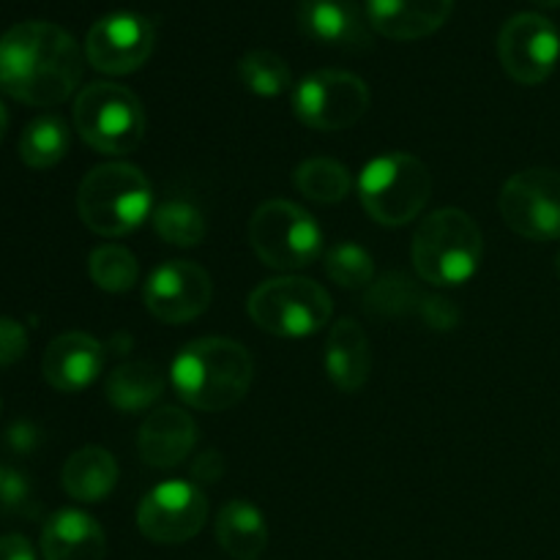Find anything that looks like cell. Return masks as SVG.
Wrapping results in <instances>:
<instances>
[{
	"label": "cell",
	"mask_w": 560,
	"mask_h": 560,
	"mask_svg": "<svg viewBox=\"0 0 560 560\" xmlns=\"http://www.w3.org/2000/svg\"><path fill=\"white\" fill-rule=\"evenodd\" d=\"M80 44L52 22H20L0 36V91L31 107H55L82 80Z\"/></svg>",
	"instance_id": "obj_1"
},
{
	"label": "cell",
	"mask_w": 560,
	"mask_h": 560,
	"mask_svg": "<svg viewBox=\"0 0 560 560\" xmlns=\"http://www.w3.org/2000/svg\"><path fill=\"white\" fill-rule=\"evenodd\" d=\"M170 381L189 408L222 413L249 394L255 361L235 339L202 337L175 355Z\"/></svg>",
	"instance_id": "obj_2"
},
{
	"label": "cell",
	"mask_w": 560,
	"mask_h": 560,
	"mask_svg": "<svg viewBox=\"0 0 560 560\" xmlns=\"http://www.w3.org/2000/svg\"><path fill=\"white\" fill-rule=\"evenodd\" d=\"M413 268L435 288H459L479 271L485 238L474 217L459 208H441L419 224L410 244Z\"/></svg>",
	"instance_id": "obj_3"
},
{
	"label": "cell",
	"mask_w": 560,
	"mask_h": 560,
	"mask_svg": "<svg viewBox=\"0 0 560 560\" xmlns=\"http://www.w3.org/2000/svg\"><path fill=\"white\" fill-rule=\"evenodd\" d=\"M153 206L151 180L126 162L98 164L82 178L77 211L88 230L104 238H120L148 219Z\"/></svg>",
	"instance_id": "obj_4"
},
{
	"label": "cell",
	"mask_w": 560,
	"mask_h": 560,
	"mask_svg": "<svg viewBox=\"0 0 560 560\" xmlns=\"http://www.w3.org/2000/svg\"><path fill=\"white\" fill-rule=\"evenodd\" d=\"M432 195V173L413 153H383L359 175V197L364 211L386 228H402L427 208Z\"/></svg>",
	"instance_id": "obj_5"
},
{
	"label": "cell",
	"mask_w": 560,
	"mask_h": 560,
	"mask_svg": "<svg viewBox=\"0 0 560 560\" xmlns=\"http://www.w3.org/2000/svg\"><path fill=\"white\" fill-rule=\"evenodd\" d=\"M246 312L266 334L301 339L326 328L334 304L326 288L315 279L277 277L252 290Z\"/></svg>",
	"instance_id": "obj_6"
},
{
	"label": "cell",
	"mask_w": 560,
	"mask_h": 560,
	"mask_svg": "<svg viewBox=\"0 0 560 560\" xmlns=\"http://www.w3.org/2000/svg\"><path fill=\"white\" fill-rule=\"evenodd\" d=\"M74 126L98 153L135 151L145 137V109L135 91L118 82H91L74 102Z\"/></svg>",
	"instance_id": "obj_7"
},
{
	"label": "cell",
	"mask_w": 560,
	"mask_h": 560,
	"mask_svg": "<svg viewBox=\"0 0 560 560\" xmlns=\"http://www.w3.org/2000/svg\"><path fill=\"white\" fill-rule=\"evenodd\" d=\"M255 255L277 271H299L323 255V230L310 211L290 200H266L249 222Z\"/></svg>",
	"instance_id": "obj_8"
},
{
	"label": "cell",
	"mask_w": 560,
	"mask_h": 560,
	"mask_svg": "<svg viewBox=\"0 0 560 560\" xmlns=\"http://www.w3.org/2000/svg\"><path fill=\"white\" fill-rule=\"evenodd\" d=\"M370 88L353 71L323 69L295 85V118L315 131H345L370 109Z\"/></svg>",
	"instance_id": "obj_9"
},
{
	"label": "cell",
	"mask_w": 560,
	"mask_h": 560,
	"mask_svg": "<svg viewBox=\"0 0 560 560\" xmlns=\"http://www.w3.org/2000/svg\"><path fill=\"white\" fill-rule=\"evenodd\" d=\"M509 228L528 241L560 238V173L530 167L514 173L498 195Z\"/></svg>",
	"instance_id": "obj_10"
},
{
	"label": "cell",
	"mask_w": 560,
	"mask_h": 560,
	"mask_svg": "<svg viewBox=\"0 0 560 560\" xmlns=\"http://www.w3.org/2000/svg\"><path fill=\"white\" fill-rule=\"evenodd\" d=\"M208 520V498L189 481L153 487L137 509V528L153 545H184L195 539Z\"/></svg>",
	"instance_id": "obj_11"
},
{
	"label": "cell",
	"mask_w": 560,
	"mask_h": 560,
	"mask_svg": "<svg viewBox=\"0 0 560 560\" xmlns=\"http://www.w3.org/2000/svg\"><path fill=\"white\" fill-rule=\"evenodd\" d=\"M498 58L514 82L541 85L560 58L558 27L534 11L514 14L498 33Z\"/></svg>",
	"instance_id": "obj_12"
},
{
	"label": "cell",
	"mask_w": 560,
	"mask_h": 560,
	"mask_svg": "<svg viewBox=\"0 0 560 560\" xmlns=\"http://www.w3.org/2000/svg\"><path fill=\"white\" fill-rule=\"evenodd\" d=\"M148 312L167 326L197 320L213 301L211 273L189 260H170L148 277L142 290Z\"/></svg>",
	"instance_id": "obj_13"
},
{
	"label": "cell",
	"mask_w": 560,
	"mask_h": 560,
	"mask_svg": "<svg viewBox=\"0 0 560 560\" xmlns=\"http://www.w3.org/2000/svg\"><path fill=\"white\" fill-rule=\"evenodd\" d=\"M153 42L156 33L151 20L131 11H115L88 31L85 58L102 74H131L151 58Z\"/></svg>",
	"instance_id": "obj_14"
},
{
	"label": "cell",
	"mask_w": 560,
	"mask_h": 560,
	"mask_svg": "<svg viewBox=\"0 0 560 560\" xmlns=\"http://www.w3.org/2000/svg\"><path fill=\"white\" fill-rule=\"evenodd\" d=\"M299 27L306 38L337 49L372 47L370 16L355 0H301Z\"/></svg>",
	"instance_id": "obj_15"
},
{
	"label": "cell",
	"mask_w": 560,
	"mask_h": 560,
	"mask_svg": "<svg viewBox=\"0 0 560 560\" xmlns=\"http://www.w3.org/2000/svg\"><path fill=\"white\" fill-rule=\"evenodd\" d=\"M104 345L85 331L55 337L44 350L42 372L55 392H85L104 370Z\"/></svg>",
	"instance_id": "obj_16"
},
{
	"label": "cell",
	"mask_w": 560,
	"mask_h": 560,
	"mask_svg": "<svg viewBox=\"0 0 560 560\" xmlns=\"http://www.w3.org/2000/svg\"><path fill=\"white\" fill-rule=\"evenodd\" d=\"M197 432H200L197 421L184 408L164 405L142 421L140 435H137V452H140L142 463L151 468H175L191 454Z\"/></svg>",
	"instance_id": "obj_17"
},
{
	"label": "cell",
	"mask_w": 560,
	"mask_h": 560,
	"mask_svg": "<svg viewBox=\"0 0 560 560\" xmlns=\"http://www.w3.org/2000/svg\"><path fill=\"white\" fill-rule=\"evenodd\" d=\"M454 0H366L372 31L394 42L432 36L452 16Z\"/></svg>",
	"instance_id": "obj_18"
},
{
	"label": "cell",
	"mask_w": 560,
	"mask_h": 560,
	"mask_svg": "<svg viewBox=\"0 0 560 560\" xmlns=\"http://www.w3.org/2000/svg\"><path fill=\"white\" fill-rule=\"evenodd\" d=\"M44 560H104L107 536L91 514L80 509H60L44 523Z\"/></svg>",
	"instance_id": "obj_19"
},
{
	"label": "cell",
	"mask_w": 560,
	"mask_h": 560,
	"mask_svg": "<svg viewBox=\"0 0 560 560\" xmlns=\"http://www.w3.org/2000/svg\"><path fill=\"white\" fill-rule=\"evenodd\" d=\"M370 337L353 317H342L331 326L326 339V372L334 386L345 394H355L370 381Z\"/></svg>",
	"instance_id": "obj_20"
},
{
	"label": "cell",
	"mask_w": 560,
	"mask_h": 560,
	"mask_svg": "<svg viewBox=\"0 0 560 560\" xmlns=\"http://www.w3.org/2000/svg\"><path fill=\"white\" fill-rule=\"evenodd\" d=\"M217 541L233 560H257L268 545L266 517L244 498L228 501L217 514Z\"/></svg>",
	"instance_id": "obj_21"
},
{
	"label": "cell",
	"mask_w": 560,
	"mask_h": 560,
	"mask_svg": "<svg viewBox=\"0 0 560 560\" xmlns=\"http://www.w3.org/2000/svg\"><path fill=\"white\" fill-rule=\"evenodd\" d=\"M118 463H115L113 454L107 448L98 446H85L77 448L63 465V490L69 492V498L80 503H98L115 490L118 485Z\"/></svg>",
	"instance_id": "obj_22"
},
{
	"label": "cell",
	"mask_w": 560,
	"mask_h": 560,
	"mask_svg": "<svg viewBox=\"0 0 560 560\" xmlns=\"http://www.w3.org/2000/svg\"><path fill=\"white\" fill-rule=\"evenodd\" d=\"M109 405L120 413H142L159 402L164 394V375L156 364L148 361H129L109 372L107 386H104Z\"/></svg>",
	"instance_id": "obj_23"
},
{
	"label": "cell",
	"mask_w": 560,
	"mask_h": 560,
	"mask_svg": "<svg viewBox=\"0 0 560 560\" xmlns=\"http://www.w3.org/2000/svg\"><path fill=\"white\" fill-rule=\"evenodd\" d=\"M69 151V126L58 115H42L31 120L20 137V156L27 167H55Z\"/></svg>",
	"instance_id": "obj_24"
},
{
	"label": "cell",
	"mask_w": 560,
	"mask_h": 560,
	"mask_svg": "<svg viewBox=\"0 0 560 560\" xmlns=\"http://www.w3.org/2000/svg\"><path fill=\"white\" fill-rule=\"evenodd\" d=\"M293 184L306 200L323 202V206L342 202L350 195L348 167L326 156L306 159L304 164H299L293 173Z\"/></svg>",
	"instance_id": "obj_25"
},
{
	"label": "cell",
	"mask_w": 560,
	"mask_h": 560,
	"mask_svg": "<svg viewBox=\"0 0 560 560\" xmlns=\"http://www.w3.org/2000/svg\"><path fill=\"white\" fill-rule=\"evenodd\" d=\"M153 228H156L159 238L167 244L180 246V249H191L206 241L208 224L200 208L189 200H167L156 208L153 213Z\"/></svg>",
	"instance_id": "obj_26"
},
{
	"label": "cell",
	"mask_w": 560,
	"mask_h": 560,
	"mask_svg": "<svg viewBox=\"0 0 560 560\" xmlns=\"http://www.w3.org/2000/svg\"><path fill=\"white\" fill-rule=\"evenodd\" d=\"M238 80L244 82L246 91L262 98L282 96L293 85L288 60L279 58L271 49H252V52H246L238 60Z\"/></svg>",
	"instance_id": "obj_27"
},
{
	"label": "cell",
	"mask_w": 560,
	"mask_h": 560,
	"mask_svg": "<svg viewBox=\"0 0 560 560\" xmlns=\"http://www.w3.org/2000/svg\"><path fill=\"white\" fill-rule=\"evenodd\" d=\"M427 299L430 295L421 293L410 277H405V273H386V277L370 284L366 310L381 317H405L413 315V312L421 317Z\"/></svg>",
	"instance_id": "obj_28"
},
{
	"label": "cell",
	"mask_w": 560,
	"mask_h": 560,
	"mask_svg": "<svg viewBox=\"0 0 560 560\" xmlns=\"http://www.w3.org/2000/svg\"><path fill=\"white\" fill-rule=\"evenodd\" d=\"M88 273H91L93 284L104 293H126L140 279V262L126 246L104 244L91 252Z\"/></svg>",
	"instance_id": "obj_29"
},
{
	"label": "cell",
	"mask_w": 560,
	"mask_h": 560,
	"mask_svg": "<svg viewBox=\"0 0 560 560\" xmlns=\"http://www.w3.org/2000/svg\"><path fill=\"white\" fill-rule=\"evenodd\" d=\"M323 268L328 279L339 288H370L375 279V262L372 255L359 244H334L331 249L323 252Z\"/></svg>",
	"instance_id": "obj_30"
},
{
	"label": "cell",
	"mask_w": 560,
	"mask_h": 560,
	"mask_svg": "<svg viewBox=\"0 0 560 560\" xmlns=\"http://www.w3.org/2000/svg\"><path fill=\"white\" fill-rule=\"evenodd\" d=\"M27 350V331L20 320L0 317V370L16 364Z\"/></svg>",
	"instance_id": "obj_31"
},
{
	"label": "cell",
	"mask_w": 560,
	"mask_h": 560,
	"mask_svg": "<svg viewBox=\"0 0 560 560\" xmlns=\"http://www.w3.org/2000/svg\"><path fill=\"white\" fill-rule=\"evenodd\" d=\"M31 501V485L16 470L0 465V506L3 509H25Z\"/></svg>",
	"instance_id": "obj_32"
},
{
	"label": "cell",
	"mask_w": 560,
	"mask_h": 560,
	"mask_svg": "<svg viewBox=\"0 0 560 560\" xmlns=\"http://www.w3.org/2000/svg\"><path fill=\"white\" fill-rule=\"evenodd\" d=\"M421 320L427 323L430 328H441V331H448V328H454L459 323V312L454 310L452 301L448 299H427L424 310H421Z\"/></svg>",
	"instance_id": "obj_33"
},
{
	"label": "cell",
	"mask_w": 560,
	"mask_h": 560,
	"mask_svg": "<svg viewBox=\"0 0 560 560\" xmlns=\"http://www.w3.org/2000/svg\"><path fill=\"white\" fill-rule=\"evenodd\" d=\"M0 560H36V550L20 534L0 536Z\"/></svg>",
	"instance_id": "obj_34"
},
{
	"label": "cell",
	"mask_w": 560,
	"mask_h": 560,
	"mask_svg": "<svg viewBox=\"0 0 560 560\" xmlns=\"http://www.w3.org/2000/svg\"><path fill=\"white\" fill-rule=\"evenodd\" d=\"M222 474H224V459L219 452H206L200 459H197L195 468H191V476H195L197 481H208V485L222 479Z\"/></svg>",
	"instance_id": "obj_35"
},
{
	"label": "cell",
	"mask_w": 560,
	"mask_h": 560,
	"mask_svg": "<svg viewBox=\"0 0 560 560\" xmlns=\"http://www.w3.org/2000/svg\"><path fill=\"white\" fill-rule=\"evenodd\" d=\"M9 441L14 443V446L20 448V452H25V448H31L33 443H36V435H33V430L27 424H16L14 430H11Z\"/></svg>",
	"instance_id": "obj_36"
},
{
	"label": "cell",
	"mask_w": 560,
	"mask_h": 560,
	"mask_svg": "<svg viewBox=\"0 0 560 560\" xmlns=\"http://www.w3.org/2000/svg\"><path fill=\"white\" fill-rule=\"evenodd\" d=\"M5 129H9V109H5V104L0 102V142H3Z\"/></svg>",
	"instance_id": "obj_37"
},
{
	"label": "cell",
	"mask_w": 560,
	"mask_h": 560,
	"mask_svg": "<svg viewBox=\"0 0 560 560\" xmlns=\"http://www.w3.org/2000/svg\"><path fill=\"white\" fill-rule=\"evenodd\" d=\"M534 5H539V9H558L560 0H530Z\"/></svg>",
	"instance_id": "obj_38"
},
{
	"label": "cell",
	"mask_w": 560,
	"mask_h": 560,
	"mask_svg": "<svg viewBox=\"0 0 560 560\" xmlns=\"http://www.w3.org/2000/svg\"><path fill=\"white\" fill-rule=\"evenodd\" d=\"M556 271L560 273V249H558V255H556Z\"/></svg>",
	"instance_id": "obj_39"
}]
</instances>
